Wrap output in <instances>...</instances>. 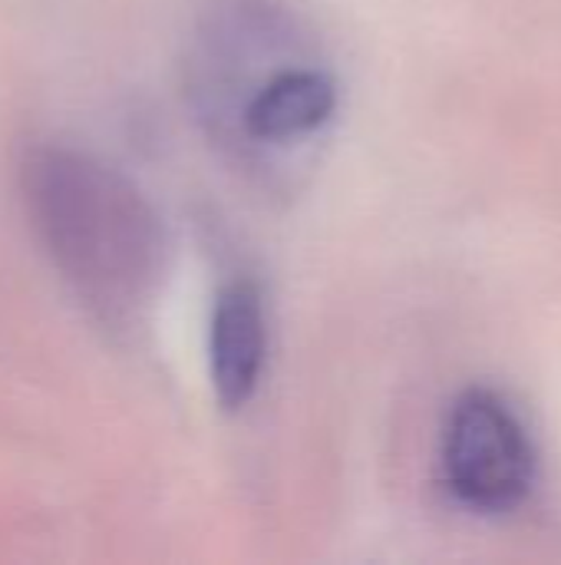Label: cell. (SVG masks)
Listing matches in <instances>:
<instances>
[{
    "mask_svg": "<svg viewBox=\"0 0 561 565\" xmlns=\"http://www.w3.org/2000/svg\"><path fill=\"white\" fill-rule=\"evenodd\" d=\"M23 179L36 228L79 295L106 315L149 298L165 242L155 212L119 172L79 152L40 149Z\"/></svg>",
    "mask_w": 561,
    "mask_h": 565,
    "instance_id": "obj_1",
    "label": "cell"
},
{
    "mask_svg": "<svg viewBox=\"0 0 561 565\" xmlns=\"http://www.w3.org/2000/svg\"><path fill=\"white\" fill-rule=\"evenodd\" d=\"M450 493L479 513L516 510L536 480V450L516 411L486 387L460 394L443 430Z\"/></svg>",
    "mask_w": 561,
    "mask_h": 565,
    "instance_id": "obj_2",
    "label": "cell"
},
{
    "mask_svg": "<svg viewBox=\"0 0 561 565\" xmlns=\"http://www.w3.org/2000/svg\"><path fill=\"white\" fill-rule=\"evenodd\" d=\"M268 315L255 281H231L218 291L208 328V374L215 401L225 411H241L265 374Z\"/></svg>",
    "mask_w": 561,
    "mask_h": 565,
    "instance_id": "obj_3",
    "label": "cell"
},
{
    "mask_svg": "<svg viewBox=\"0 0 561 565\" xmlns=\"http://www.w3.org/2000/svg\"><path fill=\"white\" fill-rule=\"evenodd\" d=\"M337 109V83L321 66H284L245 103L241 129L251 142H294L317 132Z\"/></svg>",
    "mask_w": 561,
    "mask_h": 565,
    "instance_id": "obj_4",
    "label": "cell"
}]
</instances>
